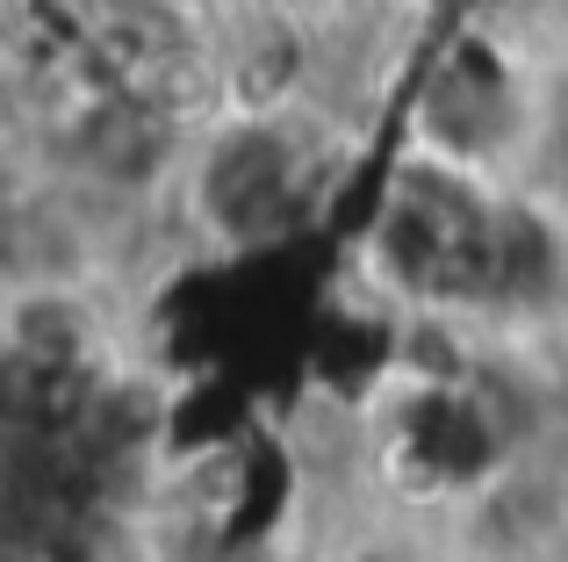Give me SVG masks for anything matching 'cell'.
I'll use <instances>...</instances> for the list:
<instances>
[{
	"instance_id": "1",
	"label": "cell",
	"mask_w": 568,
	"mask_h": 562,
	"mask_svg": "<svg viewBox=\"0 0 568 562\" xmlns=\"http://www.w3.org/2000/svg\"><path fill=\"white\" fill-rule=\"evenodd\" d=\"M382 123L388 116L353 109L338 94L209 116L166 210L187 268H245L317 231L353 173L375 159Z\"/></svg>"
}]
</instances>
